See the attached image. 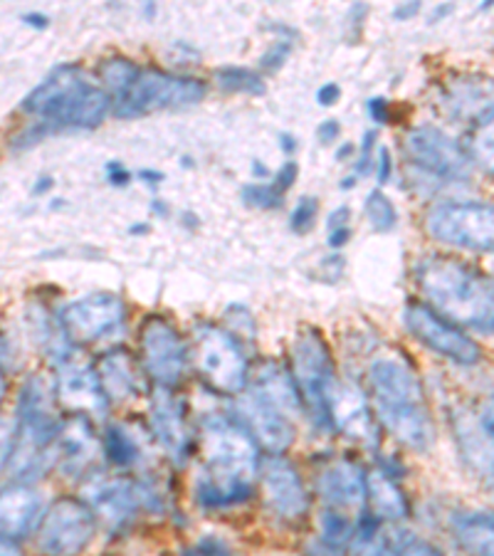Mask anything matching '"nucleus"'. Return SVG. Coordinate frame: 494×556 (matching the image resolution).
<instances>
[{"label":"nucleus","mask_w":494,"mask_h":556,"mask_svg":"<svg viewBox=\"0 0 494 556\" xmlns=\"http://www.w3.org/2000/svg\"><path fill=\"white\" fill-rule=\"evenodd\" d=\"M259 488H263L265 505L275 517L284 522H296L307 515L309 495L304 488L302 475L294 465L282 455H269L259 460Z\"/></svg>","instance_id":"nucleus-15"},{"label":"nucleus","mask_w":494,"mask_h":556,"mask_svg":"<svg viewBox=\"0 0 494 556\" xmlns=\"http://www.w3.org/2000/svg\"><path fill=\"white\" fill-rule=\"evenodd\" d=\"M341 137V124L337 119H327L317 127V139L321 143H334Z\"/></svg>","instance_id":"nucleus-48"},{"label":"nucleus","mask_w":494,"mask_h":556,"mask_svg":"<svg viewBox=\"0 0 494 556\" xmlns=\"http://www.w3.org/2000/svg\"><path fill=\"white\" fill-rule=\"evenodd\" d=\"M259 447L238 418H211L201 435L195 500L205 509H230L253 497Z\"/></svg>","instance_id":"nucleus-2"},{"label":"nucleus","mask_w":494,"mask_h":556,"mask_svg":"<svg viewBox=\"0 0 494 556\" xmlns=\"http://www.w3.org/2000/svg\"><path fill=\"white\" fill-rule=\"evenodd\" d=\"M428 232L438 243L470 253H494V203L451 201L428 213Z\"/></svg>","instance_id":"nucleus-9"},{"label":"nucleus","mask_w":494,"mask_h":556,"mask_svg":"<svg viewBox=\"0 0 494 556\" xmlns=\"http://www.w3.org/2000/svg\"><path fill=\"white\" fill-rule=\"evenodd\" d=\"M55 399L72 410L75 416H102L110 401L99 381L97 366H89L75 358H65L58 364V379H55Z\"/></svg>","instance_id":"nucleus-18"},{"label":"nucleus","mask_w":494,"mask_h":556,"mask_svg":"<svg viewBox=\"0 0 494 556\" xmlns=\"http://www.w3.org/2000/svg\"><path fill=\"white\" fill-rule=\"evenodd\" d=\"M99 381L106 393V401H134L141 399L147 391V379H143L141 364L134 358L127 349H112L97 364Z\"/></svg>","instance_id":"nucleus-24"},{"label":"nucleus","mask_w":494,"mask_h":556,"mask_svg":"<svg viewBox=\"0 0 494 556\" xmlns=\"http://www.w3.org/2000/svg\"><path fill=\"white\" fill-rule=\"evenodd\" d=\"M55 391L40 376L23 383L15 418V447L11 468L15 480L30 482L52 465V443H55L60 420L55 414Z\"/></svg>","instance_id":"nucleus-5"},{"label":"nucleus","mask_w":494,"mask_h":556,"mask_svg":"<svg viewBox=\"0 0 494 556\" xmlns=\"http://www.w3.org/2000/svg\"><path fill=\"white\" fill-rule=\"evenodd\" d=\"M376 184L379 186H385L391 181V174H393V159H391V151L385 147H379V151H376Z\"/></svg>","instance_id":"nucleus-43"},{"label":"nucleus","mask_w":494,"mask_h":556,"mask_svg":"<svg viewBox=\"0 0 494 556\" xmlns=\"http://www.w3.org/2000/svg\"><path fill=\"white\" fill-rule=\"evenodd\" d=\"M492 495H494V485H492Z\"/></svg>","instance_id":"nucleus-63"},{"label":"nucleus","mask_w":494,"mask_h":556,"mask_svg":"<svg viewBox=\"0 0 494 556\" xmlns=\"http://www.w3.org/2000/svg\"><path fill=\"white\" fill-rule=\"evenodd\" d=\"M87 505L112 532H124L134 525L141 505V492L137 482L129 480H97L89 485Z\"/></svg>","instance_id":"nucleus-22"},{"label":"nucleus","mask_w":494,"mask_h":556,"mask_svg":"<svg viewBox=\"0 0 494 556\" xmlns=\"http://www.w3.org/2000/svg\"><path fill=\"white\" fill-rule=\"evenodd\" d=\"M416 280L426 304L457 327L494 334V277L457 257L430 255L418 265Z\"/></svg>","instance_id":"nucleus-3"},{"label":"nucleus","mask_w":494,"mask_h":556,"mask_svg":"<svg viewBox=\"0 0 494 556\" xmlns=\"http://www.w3.org/2000/svg\"><path fill=\"white\" fill-rule=\"evenodd\" d=\"M42 500L30 482L13 480L0 488V540H23L40 522Z\"/></svg>","instance_id":"nucleus-23"},{"label":"nucleus","mask_w":494,"mask_h":556,"mask_svg":"<svg viewBox=\"0 0 494 556\" xmlns=\"http://www.w3.org/2000/svg\"><path fill=\"white\" fill-rule=\"evenodd\" d=\"M317 215H319V201L314 199V195H304V199L296 201V205L290 213V228L294 232H307L312 230Z\"/></svg>","instance_id":"nucleus-36"},{"label":"nucleus","mask_w":494,"mask_h":556,"mask_svg":"<svg viewBox=\"0 0 494 556\" xmlns=\"http://www.w3.org/2000/svg\"><path fill=\"white\" fill-rule=\"evenodd\" d=\"M104 447V455L106 460L116 468H137V465L143 460V451H141V443L137 441V435L127 430L124 426H112L106 428V435L102 441Z\"/></svg>","instance_id":"nucleus-31"},{"label":"nucleus","mask_w":494,"mask_h":556,"mask_svg":"<svg viewBox=\"0 0 494 556\" xmlns=\"http://www.w3.org/2000/svg\"><path fill=\"white\" fill-rule=\"evenodd\" d=\"M215 85H218L223 92L230 94H265V79L259 72L238 67V65H226L215 70Z\"/></svg>","instance_id":"nucleus-33"},{"label":"nucleus","mask_w":494,"mask_h":556,"mask_svg":"<svg viewBox=\"0 0 494 556\" xmlns=\"http://www.w3.org/2000/svg\"><path fill=\"white\" fill-rule=\"evenodd\" d=\"M356 186V176H349L341 181V191H346V188H354Z\"/></svg>","instance_id":"nucleus-60"},{"label":"nucleus","mask_w":494,"mask_h":556,"mask_svg":"<svg viewBox=\"0 0 494 556\" xmlns=\"http://www.w3.org/2000/svg\"><path fill=\"white\" fill-rule=\"evenodd\" d=\"M253 391L257 396H263L267 403H273L275 408H280L282 414H300L302 399L296 391L294 379L290 369H284L277 362H259L257 369L253 371Z\"/></svg>","instance_id":"nucleus-26"},{"label":"nucleus","mask_w":494,"mask_h":556,"mask_svg":"<svg viewBox=\"0 0 494 556\" xmlns=\"http://www.w3.org/2000/svg\"><path fill=\"white\" fill-rule=\"evenodd\" d=\"M296 174H300V168H296V164H294L292 159H287L284 164L273 174V178H269V181H273L277 188H280L282 193H287L294 186Z\"/></svg>","instance_id":"nucleus-41"},{"label":"nucleus","mask_w":494,"mask_h":556,"mask_svg":"<svg viewBox=\"0 0 494 556\" xmlns=\"http://www.w3.org/2000/svg\"><path fill=\"white\" fill-rule=\"evenodd\" d=\"M149 426L170 460L183 463L191 455L193 430L188 420V406L174 389H154L151 393Z\"/></svg>","instance_id":"nucleus-16"},{"label":"nucleus","mask_w":494,"mask_h":556,"mask_svg":"<svg viewBox=\"0 0 494 556\" xmlns=\"http://www.w3.org/2000/svg\"><path fill=\"white\" fill-rule=\"evenodd\" d=\"M290 52H292V40H290V38L275 40V42L267 48L265 55L259 58V67H263L265 72H269V75H275V72L282 70L287 58H290Z\"/></svg>","instance_id":"nucleus-38"},{"label":"nucleus","mask_w":494,"mask_h":556,"mask_svg":"<svg viewBox=\"0 0 494 556\" xmlns=\"http://www.w3.org/2000/svg\"><path fill=\"white\" fill-rule=\"evenodd\" d=\"M317 492L325 509L344 513L349 517L366 513V470L362 465L337 457L325 463V468L317 472Z\"/></svg>","instance_id":"nucleus-17"},{"label":"nucleus","mask_w":494,"mask_h":556,"mask_svg":"<svg viewBox=\"0 0 494 556\" xmlns=\"http://www.w3.org/2000/svg\"><path fill=\"white\" fill-rule=\"evenodd\" d=\"M97 529V515L85 500L58 497L38 522V552L42 556H79Z\"/></svg>","instance_id":"nucleus-11"},{"label":"nucleus","mask_w":494,"mask_h":556,"mask_svg":"<svg viewBox=\"0 0 494 556\" xmlns=\"http://www.w3.org/2000/svg\"><path fill=\"white\" fill-rule=\"evenodd\" d=\"M292 379L302 399V410L317 428L327 430L329 396L339 381L329 344L317 329H304L292 346Z\"/></svg>","instance_id":"nucleus-8"},{"label":"nucleus","mask_w":494,"mask_h":556,"mask_svg":"<svg viewBox=\"0 0 494 556\" xmlns=\"http://www.w3.org/2000/svg\"><path fill=\"white\" fill-rule=\"evenodd\" d=\"M112 110V97L102 85L89 83L77 65H60L23 100L21 112L33 122L17 134L11 147L28 149L58 131L97 129Z\"/></svg>","instance_id":"nucleus-1"},{"label":"nucleus","mask_w":494,"mask_h":556,"mask_svg":"<svg viewBox=\"0 0 494 556\" xmlns=\"http://www.w3.org/2000/svg\"><path fill=\"white\" fill-rule=\"evenodd\" d=\"M453 534L470 556H494V515L480 509L455 515Z\"/></svg>","instance_id":"nucleus-29"},{"label":"nucleus","mask_w":494,"mask_h":556,"mask_svg":"<svg viewBox=\"0 0 494 556\" xmlns=\"http://www.w3.org/2000/svg\"><path fill=\"white\" fill-rule=\"evenodd\" d=\"M341 100V87L337 83H327L317 89V102L321 106H334Z\"/></svg>","instance_id":"nucleus-47"},{"label":"nucleus","mask_w":494,"mask_h":556,"mask_svg":"<svg viewBox=\"0 0 494 556\" xmlns=\"http://www.w3.org/2000/svg\"><path fill=\"white\" fill-rule=\"evenodd\" d=\"M139 178H141V181L143 184H147V186H159L161 181H164V174H161V172H156V168H143V172H139Z\"/></svg>","instance_id":"nucleus-52"},{"label":"nucleus","mask_w":494,"mask_h":556,"mask_svg":"<svg viewBox=\"0 0 494 556\" xmlns=\"http://www.w3.org/2000/svg\"><path fill=\"white\" fill-rule=\"evenodd\" d=\"M379 134L373 129H368L364 137H362V149H358V159H356V176H364L373 168L376 164V151H379Z\"/></svg>","instance_id":"nucleus-39"},{"label":"nucleus","mask_w":494,"mask_h":556,"mask_svg":"<svg viewBox=\"0 0 494 556\" xmlns=\"http://www.w3.org/2000/svg\"><path fill=\"white\" fill-rule=\"evenodd\" d=\"M280 147H282V151H284L287 156L294 154V151H296V141H294L292 134H280Z\"/></svg>","instance_id":"nucleus-57"},{"label":"nucleus","mask_w":494,"mask_h":556,"mask_svg":"<svg viewBox=\"0 0 494 556\" xmlns=\"http://www.w3.org/2000/svg\"><path fill=\"white\" fill-rule=\"evenodd\" d=\"M465 151L472 166L478 164L487 174H494V104L470 122Z\"/></svg>","instance_id":"nucleus-30"},{"label":"nucleus","mask_w":494,"mask_h":556,"mask_svg":"<svg viewBox=\"0 0 494 556\" xmlns=\"http://www.w3.org/2000/svg\"><path fill=\"white\" fill-rule=\"evenodd\" d=\"M238 420L248 428L257 447H265L267 453L282 455L294 443V426L287 414L267 403L255 391L240 399Z\"/></svg>","instance_id":"nucleus-21"},{"label":"nucleus","mask_w":494,"mask_h":556,"mask_svg":"<svg viewBox=\"0 0 494 556\" xmlns=\"http://www.w3.org/2000/svg\"><path fill=\"white\" fill-rule=\"evenodd\" d=\"M208 85L191 75H176L156 67H141L131 87L122 97H116L114 116L119 119H137L154 112L186 110L203 102Z\"/></svg>","instance_id":"nucleus-7"},{"label":"nucleus","mask_w":494,"mask_h":556,"mask_svg":"<svg viewBox=\"0 0 494 556\" xmlns=\"http://www.w3.org/2000/svg\"><path fill=\"white\" fill-rule=\"evenodd\" d=\"M154 213H159V215H166V213H168V208H166L164 203H161V201L156 199V201H154Z\"/></svg>","instance_id":"nucleus-61"},{"label":"nucleus","mask_w":494,"mask_h":556,"mask_svg":"<svg viewBox=\"0 0 494 556\" xmlns=\"http://www.w3.org/2000/svg\"><path fill=\"white\" fill-rule=\"evenodd\" d=\"M368 389H371L376 418L395 441L428 451L435 441V424L430 416L423 383L416 369L401 356H379L368 366Z\"/></svg>","instance_id":"nucleus-4"},{"label":"nucleus","mask_w":494,"mask_h":556,"mask_svg":"<svg viewBox=\"0 0 494 556\" xmlns=\"http://www.w3.org/2000/svg\"><path fill=\"white\" fill-rule=\"evenodd\" d=\"M3 399H5V376H3V369H0V406H3Z\"/></svg>","instance_id":"nucleus-59"},{"label":"nucleus","mask_w":494,"mask_h":556,"mask_svg":"<svg viewBox=\"0 0 494 556\" xmlns=\"http://www.w3.org/2000/svg\"><path fill=\"white\" fill-rule=\"evenodd\" d=\"M23 21L30 25V28H38V30H45L50 25V17L45 15V13H38V11H33V13H25L23 15Z\"/></svg>","instance_id":"nucleus-50"},{"label":"nucleus","mask_w":494,"mask_h":556,"mask_svg":"<svg viewBox=\"0 0 494 556\" xmlns=\"http://www.w3.org/2000/svg\"><path fill=\"white\" fill-rule=\"evenodd\" d=\"M354 151H356V147H354V143H341V147H339V151H337V161H341V159H344V156H352L354 154Z\"/></svg>","instance_id":"nucleus-58"},{"label":"nucleus","mask_w":494,"mask_h":556,"mask_svg":"<svg viewBox=\"0 0 494 556\" xmlns=\"http://www.w3.org/2000/svg\"><path fill=\"white\" fill-rule=\"evenodd\" d=\"M455 435L467 465H470L482 480H487L490 485H494V441L482 420L472 416H457Z\"/></svg>","instance_id":"nucleus-27"},{"label":"nucleus","mask_w":494,"mask_h":556,"mask_svg":"<svg viewBox=\"0 0 494 556\" xmlns=\"http://www.w3.org/2000/svg\"><path fill=\"white\" fill-rule=\"evenodd\" d=\"M349 240H352V228H339V230L327 232V243H329V248H334V250L344 248Z\"/></svg>","instance_id":"nucleus-49"},{"label":"nucleus","mask_w":494,"mask_h":556,"mask_svg":"<svg viewBox=\"0 0 494 556\" xmlns=\"http://www.w3.org/2000/svg\"><path fill=\"white\" fill-rule=\"evenodd\" d=\"M99 451H102V443H99L89 418L72 416L65 424H60L58 438L52 443V465L65 478H85L94 468Z\"/></svg>","instance_id":"nucleus-20"},{"label":"nucleus","mask_w":494,"mask_h":556,"mask_svg":"<svg viewBox=\"0 0 494 556\" xmlns=\"http://www.w3.org/2000/svg\"><path fill=\"white\" fill-rule=\"evenodd\" d=\"M329 424L341 435L364 445H379V424L366 393L349 381H337L329 396Z\"/></svg>","instance_id":"nucleus-19"},{"label":"nucleus","mask_w":494,"mask_h":556,"mask_svg":"<svg viewBox=\"0 0 494 556\" xmlns=\"http://www.w3.org/2000/svg\"><path fill=\"white\" fill-rule=\"evenodd\" d=\"M58 319L69 344H94L119 334L127 321V304L119 294L94 292L65 304Z\"/></svg>","instance_id":"nucleus-14"},{"label":"nucleus","mask_w":494,"mask_h":556,"mask_svg":"<svg viewBox=\"0 0 494 556\" xmlns=\"http://www.w3.org/2000/svg\"><path fill=\"white\" fill-rule=\"evenodd\" d=\"M364 215L376 232H391L395 223H398V211H395L393 201L383 191H379V188L366 195Z\"/></svg>","instance_id":"nucleus-34"},{"label":"nucleus","mask_w":494,"mask_h":556,"mask_svg":"<svg viewBox=\"0 0 494 556\" xmlns=\"http://www.w3.org/2000/svg\"><path fill=\"white\" fill-rule=\"evenodd\" d=\"M188 364L198 379L223 396H238L250 383V366L242 346L228 329L198 325L188 346Z\"/></svg>","instance_id":"nucleus-6"},{"label":"nucleus","mask_w":494,"mask_h":556,"mask_svg":"<svg viewBox=\"0 0 494 556\" xmlns=\"http://www.w3.org/2000/svg\"><path fill=\"white\" fill-rule=\"evenodd\" d=\"M401 556H443V554H440V549H435V546L430 542L408 540L406 544H403Z\"/></svg>","instance_id":"nucleus-45"},{"label":"nucleus","mask_w":494,"mask_h":556,"mask_svg":"<svg viewBox=\"0 0 494 556\" xmlns=\"http://www.w3.org/2000/svg\"><path fill=\"white\" fill-rule=\"evenodd\" d=\"M129 232H131V236H139V232H149V226H131Z\"/></svg>","instance_id":"nucleus-62"},{"label":"nucleus","mask_w":494,"mask_h":556,"mask_svg":"<svg viewBox=\"0 0 494 556\" xmlns=\"http://www.w3.org/2000/svg\"><path fill=\"white\" fill-rule=\"evenodd\" d=\"M183 556H236V554H232V546L226 540H220V536L215 534H205L195 544L188 546Z\"/></svg>","instance_id":"nucleus-37"},{"label":"nucleus","mask_w":494,"mask_h":556,"mask_svg":"<svg viewBox=\"0 0 494 556\" xmlns=\"http://www.w3.org/2000/svg\"><path fill=\"white\" fill-rule=\"evenodd\" d=\"M403 156L410 161L413 168L438 181H465L472 172V161L463 143L438 127L410 129L403 139Z\"/></svg>","instance_id":"nucleus-13"},{"label":"nucleus","mask_w":494,"mask_h":556,"mask_svg":"<svg viewBox=\"0 0 494 556\" xmlns=\"http://www.w3.org/2000/svg\"><path fill=\"white\" fill-rule=\"evenodd\" d=\"M141 72L137 62L129 58H106L99 62V79H102V89L112 97V102L116 97H122L127 89L131 87L134 79Z\"/></svg>","instance_id":"nucleus-32"},{"label":"nucleus","mask_w":494,"mask_h":556,"mask_svg":"<svg viewBox=\"0 0 494 556\" xmlns=\"http://www.w3.org/2000/svg\"><path fill=\"white\" fill-rule=\"evenodd\" d=\"M403 325L420 344L428 346L438 356L447 358V362L460 366H474L482 362L480 344L467 337L463 327L445 319L443 314L435 312L426 302H410L403 309Z\"/></svg>","instance_id":"nucleus-12"},{"label":"nucleus","mask_w":494,"mask_h":556,"mask_svg":"<svg viewBox=\"0 0 494 556\" xmlns=\"http://www.w3.org/2000/svg\"><path fill=\"white\" fill-rule=\"evenodd\" d=\"M242 201L259 211H275L284 203V193L273 181H263V184L257 181L242 188Z\"/></svg>","instance_id":"nucleus-35"},{"label":"nucleus","mask_w":494,"mask_h":556,"mask_svg":"<svg viewBox=\"0 0 494 556\" xmlns=\"http://www.w3.org/2000/svg\"><path fill=\"white\" fill-rule=\"evenodd\" d=\"M52 186H55V181H52L50 176H42V178H38V184L33 186V193H35V195H42V193H48Z\"/></svg>","instance_id":"nucleus-56"},{"label":"nucleus","mask_w":494,"mask_h":556,"mask_svg":"<svg viewBox=\"0 0 494 556\" xmlns=\"http://www.w3.org/2000/svg\"><path fill=\"white\" fill-rule=\"evenodd\" d=\"M366 507L371 517L381 519L385 525L401 522L408 517V500L401 490L398 478L385 468H373L366 472Z\"/></svg>","instance_id":"nucleus-25"},{"label":"nucleus","mask_w":494,"mask_h":556,"mask_svg":"<svg viewBox=\"0 0 494 556\" xmlns=\"http://www.w3.org/2000/svg\"><path fill=\"white\" fill-rule=\"evenodd\" d=\"M418 11H420V3H408V5L401 3L393 11V17H395V21H410L413 15H418Z\"/></svg>","instance_id":"nucleus-51"},{"label":"nucleus","mask_w":494,"mask_h":556,"mask_svg":"<svg viewBox=\"0 0 494 556\" xmlns=\"http://www.w3.org/2000/svg\"><path fill=\"white\" fill-rule=\"evenodd\" d=\"M141 369L156 389H176L188 369V344L181 331L166 317L151 314L139 329Z\"/></svg>","instance_id":"nucleus-10"},{"label":"nucleus","mask_w":494,"mask_h":556,"mask_svg":"<svg viewBox=\"0 0 494 556\" xmlns=\"http://www.w3.org/2000/svg\"><path fill=\"white\" fill-rule=\"evenodd\" d=\"M15 447V426L0 418V470H5L11 465Z\"/></svg>","instance_id":"nucleus-40"},{"label":"nucleus","mask_w":494,"mask_h":556,"mask_svg":"<svg viewBox=\"0 0 494 556\" xmlns=\"http://www.w3.org/2000/svg\"><path fill=\"white\" fill-rule=\"evenodd\" d=\"M0 556H25L21 546L13 540H0Z\"/></svg>","instance_id":"nucleus-54"},{"label":"nucleus","mask_w":494,"mask_h":556,"mask_svg":"<svg viewBox=\"0 0 494 556\" xmlns=\"http://www.w3.org/2000/svg\"><path fill=\"white\" fill-rule=\"evenodd\" d=\"M349 218H352V208L349 205H339L329 213L327 218V232L329 230H339V228H349Z\"/></svg>","instance_id":"nucleus-46"},{"label":"nucleus","mask_w":494,"mask_h":556,"mask_svg":"<svg viewBox=\"0 0 494 556\" xmlns=\"http://www.w3.org/2000/svg\"><path fill=\"white\" fill-rule=\"evenodd\" d=\"M104 174H106V184L114 188H124L134 181V174L122 164V161H110V164L104 166Z\"/></svg>","instance_id":"nucleus-42"},{"label":"nucleus","mask_w":494,"mask_h":556,"mask_svg":"<svg viewBox=\"0 0 494 556\" xmlns=\"http://www.w3.org/2000/svg\"><path fill=\"white\" fill-rule=\"evenodd\" d=\"M253 176H255V181H269V178H273V172H269L267 166H263V161H253Z\"/></svg>","instance_id":"nucleus-55"},{"label":"nucleus","mask_w":494,"mask_h":556,"mask_svg":"<svg viewBox=\"0 0 494 556\" xmlns=\"http://www.w3.org/2000/svg\"><path fill=\"white\" fill-rule=\"evenodd\" d=\"M482 424H484V428H487V433L492 435V441H494V396L487 401V406H484Z\"/></svg>","instance_id":"nucleus-53"},{"label":"nucleus","mask_w":494,"mask_h":556,"mask_svg":"<svg viewBox=\"0 0 494 556\" xmlns=\"http://www.w3.org/2000/svg\"><path fill=\"white\" fill-rule=\"evenodd\" d=\"M366 112L371 116L373 124H391V104L389 100H383V97H371V100L366 102Z\"/></svg>","instance_id":"nucleus-44"},{"label":"nucleus","mask_w":494,"mask_h":556,"mask_svg":"<svg viewBox=\"0 0 494 556\" xmlns=\"http://www.w3.org/2000/svg\"><path fill=\"white\" fill-rule=\"evenodd\" d=\"M406 542L408 540H403L398 529L381 522V519L364 515V519H358L349 552L354 556H401Z\"/></svg>","instance_id":"nucleus-28"}]
</instances>
